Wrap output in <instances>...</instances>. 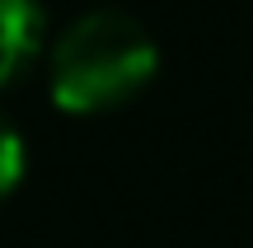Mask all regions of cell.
I'll return each instance as SVG.
<instances>
[{
    "label": "cell",
    "mask_w": 253,
    "mask_h": 248,
    "mask_svg": "<svg viewBox=\"0 0 253 248\" xmlns=\"http://www.w3.org/2000/svg\"><path fill=\"white\" fill-rule=\"evenodd\" d=\"M155 37L131 14L89 9L52 47V99L66 112L118 108L155 75Z\"/></svg>",
    "instance_id": "6da1fadb"
},
{
    "label": "cell",
    "mask_w": 253,
    "mask_h": 248,
    "mask_svg": "<svg viewBox=\"0 0 253 248\" xmlns=\"http://www.w3.org/2000/svg\"><path fill=\"white\" fill-rule=\"evenodd\" d=\"M47 14L38 0H0V89L19 84L42 52Z\"/></svg>",
    "instance_id": "7a4b0ae2"
},
{
    "label": "cell",
    "mask_w": 253,
    "mask_h": 248,
    "mask_svg": "<svg viewBox=\"0 0 253 248\" xmlns=\"http://www.w3.org/2000/svg\"><path fill=\"white\" fill-rule=\"evenodd\" d=\"M19 174H24V141L9 127V117H0V202L14 192Z\"/></svg>",
    "instance_id": "3957f363"
}]
</instances>
